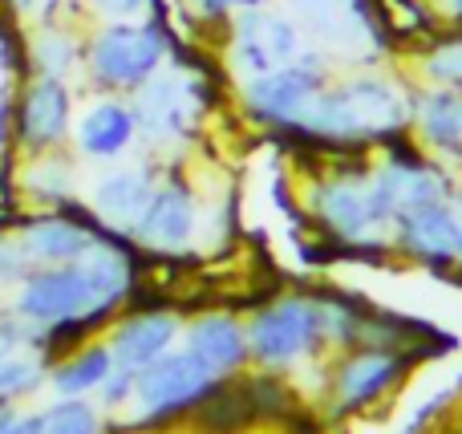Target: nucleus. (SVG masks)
<instances>
[{"instance_id":"nucleus-1","label":"nucleus","mask_w":462,"mask_h":434,"mask_svg":"<svg viewBox=\"0 0 462 434\" xmlns=\"http://www.w3.org/2000/svg\"><path fill=\"white\" fill-rule=\"evenodd\" d=\"M167 61V32L159 21H106L86 41V69L97 94H134Z\"/></svg>"},{"instance_id":"nucleus-2","label":"nucleus","mask_w":462,"mask_h":434,"mask_svg":"<svg viewBox=\"0 0 462 434\" xmlns=\"http://www.w3.org/2000/svg\"><path fill=\"white\" fill-rule=\"evenodd\" d=\"M406 122V106L385 81H349L341 89H320L300 114L304 130H317L328 138H365L390 134Z\"/></svg>"},{"instance_id":"nucleus-3","label":"nucleus","mask_w":462,"mask_h":434,"mask_svg":"<svg viewBox=\"0 0 462 434\" xmlns=\"http://www.w3.org/2000/svg\"><path fill=\"white\" fill-rule=\"evenodd\" d=\"M73 118L69 81L29 73L13 86V151H21V159L61 151L73 134Z\"/></svg>"},{"instance_id":"nucleus-4","label":"nucleus","mask_w":462,"mask_h":434,"mask_svg":"<svg viewBox=\"0 0 462 434\" xmlns=\"http://www.w3.org/2000/svg\"><path fill=\"white\" fill-rule=\"evenodd\" d=\"M216 374L208 365H199L191 354H162L159 362H151L146 370L134 374V398L143 406V422H162L175 414L191 411V406L208 402L216 394Z\"/></svg>"},{"instance_id":"nucleus-5","label":"nucleus","mask_w":462,"mask_h":434,"mask_svg":"<svg viewBox=\"0 0 462 434\" xmlns=\"http://www.w3.org/2000/svg\"><path fill=\"white\" fill-rule=\"evenodd\" d=\"M325 333V317L320 305L304 297H288L280 305H268L247 329V349L255 362L263 365H288L300 354H309Z\"/></svg>"},{"instance_id":"nucleus-6","label":"nucleus","mask_w":462,"mask_h":434,"mask_svg":"<svg viewBox=\"0 0 462 434\" xmlns=\"http://www.w3.org/2000/svg\"><path fill=\"white\" fill-rule=\"evenodd\" d=\"M130 106H134L138 134L151 146H162L191 130L195 114H199V89L179 69H159L154 78H146L143 86L134 89Z\"/></svg>"},{"instance_id":"nucleus-7","label":"nucleus","mask_w":462,"mask_h":434,"mask_svg":"<svg viewBox=\"0 0 462 434\" xmlns=\"http://www.w3.org/2000/svg\"><path fill=\"white\" fill-rule=\"evenodd\" d=\"M300 53V37L296 29L276 13H260V8H244L236 21V37H231V65L244 73L247 81L260 73L284 69Z\"/></svg>"},{"instance_id":"nucleus-8","label":"nucleus","mask_w":462,"mask_h":434,"mask_svg":"<svg viewBox=\"0 0 462 434\" xmlns=\"http://www.w3.org/2000/svg\"><path fill=\"white\" fill-rule=\"evenodd\" d=\"M195 216H199L195 191L179 175H171L154 183V195L146 203L143 219L134 224V232H130V240H138L151 252H183L195 235Z\"/></svg>"},{"instance_id":"nucleus-9","label":"nucleus","mask_w":462,"mask_h":434,"mask_svg":"<svg viewBox=\"0 0 462 434\" xmlns=\"http://www.w3.org/2000/svg\"><path fill=\"white\" fill-rule=\"evenodd\" d=\"M73 146L81 159L94 162H114L134 146L138 138V122H134V106L122 94H102L73 118Z\"/></svg>"},{"instance_id":"nucleus-10","label":"nucleus","mask_w":462,"mask_h":434,"mask_svg":"<svg viewBox=\"0 0 462 434\" xmlns=\"http://www.w3.org/2000/svg\"><path fill=\"white\" fill-rule=\"evenodd\" d=\"M320 94L317 65H284V69L260 73L244 86V102L263 122H300L309 102Z\"/></svg>"},{"instance_id":"nucleus-11","label":"nucleus","mask_w":462,"mask_h":434,"mask_svg":"<svg viewBox=\"0 0 462 434\" xmlns=\"http://www.w3.org/2000/svg\"><path fill=\"white\" fill-rule=\"evenodd\" d=\"M154 183H159V175H154L146 162L114 167V171H106V175L94 183V191H89V211H94L110 232L130 235L134 224L143 219L146 203H151Z\"/></svg>"},{"instance_id":"nucleus-12","label":"nucleus","mask_w":462,"mask_h":434,"mask_svg":"<svg viewBox=\"0 0 462 434\" xmlns=\"http://www.w3.org/2000/svg\"><path fill=\"white\" fill-rule=\"evenodd\" d=\"M179 337V321L171 313H130L114 325L110 333V354H114V365L122 370H146L151 362H159Z\"/></svg>"},{"instance_id":"nucleus-13","label":"nucleus","mask_w":462,"mask_h":434,"mask_svg":"<svg viewBox=\"0 0 462 434\" xmlns=\"http://www.w3.org/2000/svg\"><path fill=\"white\" fill-rule=\"evenodd\" d=\"M317 211L325 216V224L333 232H341L345 240H365L369 232H377L382 224H390V211L377 199L374 183H328L325 191H317Z\"/></svg>"},{"instance_id":"nucleus-14","label":"nucleus","mask_w":462,"mask_h":434,"mask_svg":"<svg viewBox=\"0 0 462 434\" xmlns=\"http://www.w3.org/2000/svg\"><path fill=\"white\" fill-rule=\"evenodd\" d=\"M187 354L195 357L199 365H208L216 378H224V374H236L239 365L247 362V329H239V321H231V317H199V321L187 329Z\"/></svg>"},{"instance_id":"nucleus-15","label":"nucleus","mask_w":462,"mask_h":434,"mask_svg":"<svg viewBox=\"0 0 462 434\" xmlns=\"http://www.w3.org/2000/svg\"><path fill=\"white\" fill-rule=\"evenodd\" d=\"M398 374H402V357L393 354L365 349V354L349 357L337 370V402H341V411H361V406L377 402L398 382Z\"/></svg>"},{"instance_id":"nucleus-16","label":"nucleus","mask_w":462,"mask_h":434,"mask_svg":"<svg viewBox=\"0 0 462 434\" xmlns=\"http://www.w3.org/2000/svg\"><path fill=\"white\" fill-rule=\"evenodd\" d=\"M374 191H377V199L385 203V211H390L393 219H398L402 211L422 208V203L447 199V183H442V175L430 171V167H418V162H390V167L374 179Z\"/></svg>"},{"instance_id":"nucleus-17","label":"nucleus","mask_w":462,"mask_h":434,"mask_svg":"<svg viewBox=\"0 0 462 434\" xmlns=\"http://www.w3.org/2000/svg\"><path fill=\"white\" fill-rule=\"evenodd\" d=\"M21 191L29 195L32 208H61V203L78 199V171L65 159L61 151H45V154H29L21 162V175H16Z\"/></svg>"},{"instance_id":"nucleus-18","label":"nucleus","mask_w":462,"mask_h":434,"mask_svg":"<svg viewBox=\"0 0 462 434\" xmlns=\"http://www.w3.org/2000/svg\"><path fill=\"white\" fill-rule=\"evenodd\" d=\"M398 232L414 256L422 260H450L455 256V224H450V203H422L414 211L398 216Z\"/></svg>"},{"instance_id":"nucleus-19","label":"nucleus","mask_w":462,"mask_h":434,"mask_svg":"<svg viewBox=\"0 0 462 434\" xmlns=\"http://www.w3.org/2000/svg\"><path fill=\"white\" fill-rule=\"evenodd\" d=\"M81 61H86V41L73 29H65L61 21L32 29V37H29V69L32 73L69 81L73 73L81 69Z\"/></svg>"},{"instance_id":"nucleus-20","label":"nucleus","mask_w":462,"mask_h":434,"mask_svg":"<svg viewBox=\"0 0 462 434\" xmlns=\"http://www.w3.org/2000/svg\"><path fill=\"white\" fill-rule=\"evenodd\" d=\"M110 370H114L110 346H81V349H73L61 365H53V378L49 382H53V390L61 398H81L102 386Z\"/></svg>"},{"instance_id":"nucleus-21","label":"nucleus","mask_w":462,"mask_h":434,"mask_svg":"<svg viewBox=\"0 0 462 434\" xmlns=\"http://www.w3.org/2000/svg\"><path fill=\"white\" fill-rule=\"evenodd\" d=\"M418 118H422V130L434 146L462 154V94H450V89L426 94Z\"/></svg>"},{"instance_id":"nucleus-22","label":"nucleus","mask_w":462,"mask_h":434,"mask_svg":"<svg viewBox=\"0 0 462 434\" xmlns=\"http://www.w3.org/2000/svg\"><path fill=\"white\" fill-rule=\"evenodd\" d=\"M292 5H296V13L312 24V29L328 32L333 41L345 32V24H361V29L369 24L361 0H292Z\"/></svg>"},{"instance_id":"nucleus-23","label":"nucleus","mask_w":462,"mask_h":434,"mask_svg":"<svg viewBox=\"0 0 462 434\" xmlns=\"http://www.w3.org/2000/svg\"><path fill=\"white\" fill-rule=\"evenodd\" d=\"M37 434H102V419L94 406L81 398H65V402L41 411V430Z\"/></svg>"},{"instance_id":"nucleus-24","label":"nucleus","mask_w":462,"mask_h":434,"mask_svg":"<svg viewBox=\"0 0 462 434\" xmlns=\"http://www.w3.org/2000/svg\"><path fill=\"white\" fill-rule=\"evenodd\" d=\"M41 370H45V362L41 357H0V402H13V398L21 394H32L41 382Z\"/></svg>"},{"instance_id":"nucleus-25","label":"nucleus","mask_w":462,"mask_h":434,"mask_svg":"<svg viewBox=\"0 0 462 434\" xmlns=\"http://www.w3.org/2000/svg\"><path fill=\"white\" fill-rule=\"evenodd\" d=\"M29 272V260H24L21 244L13 232H0V289H16V281Z\"/></svg>"},{"instance_id":"nucleus-26","label":"nucleus","mask_w":462,"mask_h":434,"mask_svg":"<svg viewBox=\"0 0 462 434\" xmlns=\"http://www.w3.org/2000/svg\"><path fill=\"white\" fill-rule=\"evenodd\" d=\"M81 5L102 21H134L143 8H159V0H81Z\"/></svg>"},{"instance_id":"nucleus-27","label":"nucleus","mask_w":462,"mask_h":434,"mask_svg":"<svg viewBox=\"0 0 462 434\" xmlns=\"http://www.w3.org/2000/svg\"><path fill=\"white\" fill-rule=\"evenodd\" d=\"M97 390H102V402L106 406H122L130 394H134V370H122V365H114Z\"/></svg>"},{"instance_id":"nucleus-28","label":"nucleus","mask_w":462,"mask_h":434,"mask_svg":"<svg viewBox=\"0 0 462 434\" xmlns=\"http://www.w3.org/2000/svg\"><path fill=\"white\" fill-rule=\"evenodd\" d=\"M430 73L442 81H455V86H462V41L458 45H447L439 49V53L430 57Z\"/></svg>"},{"instance_id":"nucleus-29","label":"nucleus","mask_w":462,"mask_h":434,"mask_svg":"<svg viewBox=\"0 0 462 434\" xmlns=\"http://www.w3.org/2000/svg\"><path fill=\"white\" fill-rule=\"evenodd\" d=\"M41 430V414H21L8 402H0V434H37Z\"/></svg>"},{"instance_id":"nucleus-30","label":"nucleus","mask_w":462,"mask_h":434,"mask_svg":"<svg viewBox=\"0 0 462 434\" xmlns=\"http://www.w3.org/2000/svg\"><path fill=\"white\" fill-rule=\"evenodd\" d=\"M187 5H191L199 16H208V21H219V16H227V13H231L227 0H187Z\"/></svg>"},{"instance_id":"nucleus-31","label":"nucleus","mask_w":462,"mask_h":434,"mask_svg":"<svg viewBox=\"0 0 462 434\" xmlns=\"http://www.w3.org/2000/svg\"><path fill=\"white\" fill-rule=\"evenodd\" d=\"M450 224H455V256H462V195L450 203Z\"/></svg>"},{"instance_id":"nucleus-32","label":"nucleus","mask_w":462,"mask_h":434,"mask_svg":"<svg viewBox=\"0 0 462 434\" xmlns=\"http://www.w3.org/2000/svg\"><path fill=\"white\" fill-rule=\"evenodd\" d=\"M5 5L13 8L16 16H32V13H37V5H41V0H5Z\"/></svg>"},{"instance_id":"nucleus-33","label":"nucleus","mask_w":462,"mask_h":434,"mask_svg":"<svg viewBox=\"0 0 462 434\" xmlns=\"http://www.w3.org/2000/svg\"><path fill=\"white\" fill-rule=\"evenodd\" d=\"M263 0H227V8H260Z\"/></svg>"},{"instance_id":"nucleus-34","label":"nucleus","mask_w":462,"mask_h":434,"mask_svg":"<svg viewBox=\"0 0 462 434\" xmlns=\"http://www.w3.org/2000/svg\"><path fill=\"white\" fill-rule=\"evenodd\" d=\"M447 8H450V13H455L458 21H462V0H447Z\"/></svg>"}]
</instances>
